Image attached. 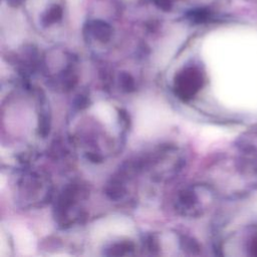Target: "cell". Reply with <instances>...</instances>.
<instances>
[{
    "mask_svg": "<svg viewBox=\"0 0 257 257\" xmlns=\"http://www.w3.org/2000/svg\"><path fill=\"white\" fill-rule=\"evenodd\" d=\"M153 1L160 8H170L172 5V0H153Z\"/></svg>",
    "mask_w": 257,
    "mask_h": 257,
    "instance_id": "obj_3",
    "label": "cell"
},
{
    "mask_svg": "<svg viewBox=\"0 0 257 257\" xmlns=\"http://www.w3.org/2000/svg\"><path fill=\"white\" fill-rule=\"evenodd\" d=\"M249 235V243H248V250L250 256L257 257V226L250 232Z\"/></svg>",
    "mask_w": 257,
    "mask_h": 257,
    "instance_id": "obj_2",
    "label": "cell"
},
{
    "mask_svg": "<svg viewBox=\"0 0 257 257\" xmlns=\"http://www.w3.org/2000/svg\"><path fill=\"white\" fill-rule=\"evenodd\" d=\"M62 13H63L62 6L58 3H53L43 13L42 19H43V21H45L48 24L53 23L62 17Z\"/></svg>",
    "mask_w": 257,
    "mask_h": 257,
    "instance_id": "obj_1",
    "label": "cell"
}]
</instances>
